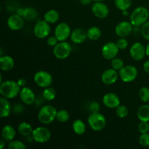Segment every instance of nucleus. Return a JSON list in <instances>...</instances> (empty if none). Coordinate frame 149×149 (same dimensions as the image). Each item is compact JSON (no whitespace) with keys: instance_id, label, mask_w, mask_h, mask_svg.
Listing matches in <instances>:
<instances>
[{"instance_id":"obj_1","label":"nucleus","mask_w":149,"mask_h":149,"mask_svg":"<svg viewBox=\"0 0 149 149\" xmlns=\"http://www.w3.org/2000/svg\"><path fill=\"white\" fill-rule=\"evenodd\" d=\"M21 87L17 81L13 80H6L0 85V94L7 99H14L20 94Z\"/></svg>"},{"instance_id":"obj_2","label":"nucleus","mask_w":149,"mask_h":149,"mask_svg":"<svg viewBox=\"0 0 149 149\" xmlns=\"http://www.w3.org/2000/svg\"><path fill=\"white\" fill-rule=\"evenodd\" d=\"M149 18V11L145 7H138L132 12L130 16V21L135 28L141 27Z\"/></svg>"},{"instance_id":"obj_3","label":"nucleus","mask_w":149,"mask_h":149,"mask_svg":"<svg viewBox=\"0 0 149 149\" xmlns=\"http://www.w3.org/2000/svg\"><path fill=\"white\" fill-rule=\"evenodd\" d=\"M58 110L52 105H45L38 112V119L43 125H49L56 119Z\"/></svg>"},{"instance_id":"obj_4","label":"nucleus","mask_w":149,"mask_h":149,"mask_svg":"<svg viewBox=\"0 0 149 149\" xmlns=\"http://www.w3.org/2000/svg\"><path fill=\"white\" fill-rule=\"evenodd\" d=\"M87 123L93 131L99 132L106 127V119L104 115L100 112L91 113L87 118Z\"/></svg>"},{"instance_id":"obj_5","label":"nucleus","mask_w":149,"mask_h":149,"mask_svg":"<svg viewBox=\"0 0 149 149\" xmlns=\"http://www.w3.org/2000/svg\"><path fill=\"white\" fill-rule=\"evenodd\" d=\"M119 78L123 82L130 83L135 81L138 75V70L132 65H125L119 71Z\"/></svg>"},{"instance_id":"obj_6","label":"nucleus","mask_w":149,"mask_h":149,"mask_svg":"<svg viewBox=\"0 0 149 149\" xmlns=\"http://www.w3.org/2000/svg\"><path fill=\"white\" fill-rule=\"evenodd\" d=\"M71 46L66 41L59 42L53 47V55L57 59L64 60L70 56L71 52Z\"/></svg>"},{"instance_id":"obj_7","label":"nucleus","mask_w":149,"mask_h":149,"mask_svg":"<svg viewBox=\"0 0 149 149\" xmlns=\"http://www.w3.org/2000/svg\"><path fill=\"white\" fill-rule=\"evenodd\" d=\"M33 81L38 87L46 88L50 87L53 82V77L50 73L46 71H39L33 76Z\"/></svg>"},{"instance_id":"obj_8","label":"nucleus","mask_w":149,"mask_h":149,"mask_svg":"<svg viewBox=\"0 0 149 149\" xmlns=\"http://www.w3.org/2000/svg\"><path fill=\"white\" fill-rule=\"evenodd\" d=\"M31 135L33 141L38 143H45L48 142L52 136L50 130L45 127H37L33 129Z\"/></svg>"},{"instance_id":"obj_9","label":"nucleus","mask_w":149,"mask_h":149,"mask_svg":"<svg viewBox=\"0 0 149 149\" xmlns=\"http://www.w3.org/2000/svg\"><path fill=\"white\" fill-rule=\"evenodd\" d=\"M50 31V25L45 20L37 21L33 27V33L38 39H45L49 36Z\"/></svg>"},{"instance_id":"obj_10","label":"nucleus","mask_w":149,"mask_h":149,"mask_svg":"<svg viewBox=\"0 0 149 149\" xmlns=\"http://www.w3.org/2000/svg\"><path fill=\"white\" fill-rule=\"evenodd\" d=\"M130 55L134 61H142L146 56V47L141 42H135L130 48Z\"/></svg>"},{"instance_id":"obj_11","label":"nucleus","mask_w":149,"mask_h":149,"mask_svg":"<svg viewBox=\"0 0 149 149\" xmlns=\"http://www.w3.org/2000/svg\"><path fill=\"white\" fill-rule=\"evenodd\" d=\"M119 52V47L116 43L113 42H109L105 44L101 49L102 56L108 61H111L117 56Z\"/></svg>"},{"instance_id":"obj_12","label":"nucleus","mask_w":149,"mask_h":149,"mask_svg":"<svg viewBox=\"0 0 149 149\" xmlns=\"http://www.w3.org/2000/svg\"><path fill=\"white\" fill-rule=\"evenodd\" d=\"M133 25L130 21H122L118 23L115 27V33L119 38H126L133 31Z\"/></svg>"},{"instance_id":"obj_13","label":"nucleus","mask_w":149,"mask_h":149,"mask_svg":"<svg viewBox=\"0 0 149 149\" xmlns=\"http://www.w3.org/2000/svg\"><path fill=\"white\" fill-rule=\"evenodd\" d=\"M71 30L70 26L66 23H60L55 29V36L59 42L66 41L70 38Z\"/></svg>"},{"instance_id":"obj_14","label":"nucleus","mask_w":149,"mask_h":149,"mask_svg":"<svg viewBox=\"0 0 149 149\" xmlns=\"http://www.w3.org/2000/svg\"><path fill=\"white\" fill-rule=\"evenodd\" d=\"M91 9L93 14L97 18H106L109 15V7L103 1H95Z\"/></svg>"},{"instance_id":"obj_15","label":"nucleus","mask_w":149,"mask_h":149,"mask_svg":"<svg viewBox=\"0 0 149 149\" xmlns=\"http://www.w3.org/2000/svg\"><path fill=\"white\" fill-rule=\"evenodd\" d=\"M119 77V71L113 69V68H109L102 73L101 81L106 85H111L117 81Z\"/></svg>"},{"instance_id":"obj_16","label":"nucleus","mask_w":149,"mask_h":149,"mask_svg":"<svg viewBox=\"0 0 149 149\" xmlns=\"http://www.w3.org/2000/svg\"><path fill=\"white\" fill-rule=\"evenodd\" d=\"M20 98L21 100L22 103L25 105H32L36 101V95L35 93L30 87H23L20 90Z\"/></svg>"},{"instance_id":"obj_17","label":"nucleus","mask_w":149,"mask_h":149,"mask_svg":"<svg viewBox=\"0 0 149 149\" xmlns=\"http://www.w3.org/2000/svg\"><path fill=\"white\" fill-rule=\"evenodd\" d=\"M103 105L109 109H116L121 104L120 97L113 93H106L102 99Z\"/></svg>"},{"instance_id":"obj_18","label":"nucleus","mask_w":149,"mask_h":149,"mask_svg":"<svg viewBox=\"0 0 149 149\" xmlns=\"http://www.w3.org/2000/svg\"><path fill=\"white\" fill-rule=\"evenodd\" d=\"M25 19L18 14H13L7 19V26L12 31H19L24 26Z\"/></svg>"},{"instance_id":"obj_19","label":"nucleus","mask_w":149,"mask_h":149,"mask_svg":"<svg viewBox=\"0 0 149 149\" xmlns=\"http://www.w3.org/2000/svg\"><path fill=\"white\" fill-rule=\"evenodd\" d=\"M70 39H71V42L76 45L83 43L87 39V31H85L84 29H81V28H77L71 31Z\"/></svg>"},{"instance_id":"obj_20","label":"nucleus","mask_w":149,"mask_h":149,"mask_svg":"<svg viewBox=\"0 0 149 149\" xmlns=\"http://www.w3.org/2000/svg\"><path fill=\"white\" fill-rule=\"evenodd\" d=\"M15 66L14 59L10 55H1L0 58V68L3 71H10Z\"/></svg>"},{"instance_id":"obj_21","label":"nucleus","mask_w":149,"mask_h":149,"mask_svg":"<svg viewBox=\"0 0 149 149\" xmlns=\"http://www.w3.org/2000/svg\"><path fill=\"white\" fill-rule=\"evenodd\" d=\"M9 99L1 96L0 99V103H1V110H0V117L1 118H7L11 114L12 108L11 103L9 101Z\"/></svg>"},{"instance_id":"obj_22","label":"nucleus","mask_w":149,"mask_h":149,"mask_svg":"<svg viewBox=\"0 0 149 149\" xmlns=\"http://www.w3.org/2000/svg\"><path fill=\"white\" fill-rule=\"evenodd\" d=\"M16 135V131L15 128L10 125H6L1 130V137L5 141L10 142L13 141Z\"/></svg>"},{"instance_id":"obj_23","label":"nucleus","mask_w":149,"mask_h":149,"mask_svg":"<svg viewBox=\"0 0 149 149\" xmlns=\"http://www.w3.org/2000/svg\"><path fill=\"white\" fill-rule=\"evenodd\" d=\"M137 117L140 121L149 122V105L143 104L138 108Z\"/></svg>"},{"instance_id":"obj_24","label":"nucleus","mask_w":149,"mask_h":149,"mask_svg":"<svg viewBox=\"0 0 149 149\" xmlns=\"http://www.w3.org/2000/svg\"><path fill=\"white\" fill-rule=\"evenodd\" d=\"M17 131H18L19 134L21 135L22 136L27 137L32 135L33 129L31 124L26 122H23L17 127Z\"/></svg>"},{"instance_id":"obj_25","label":"nucleus","mask_w":149,"mask_h":149,"mask_svg":"<svg viewBox=\"0 0 149 149\" xmlns=\"http://www.w3.org/2000/svg\"><path fill=\"white\" fill-rule=\"evenodd\" d=\"M60 18V14L56 10H49L44 15V20H46L49 24L57 23Z\"/></svg>"},{"instance_id":"obj_26","label":"nucleus","mask_w":149,"mask_h":149,"mask_svg":"<svg viewBox=\"0 0 149 149\" xmlns=\"http://www.w3.org/2000/svg\"><path fill=\"white\" fill-rule=\"evenodd\" d=\"M72 129L74 133L78 135H81L86 132V125L81 119H76L72 124Z\"/></svg>"},{"instance_id":"obj_27","label":"nucleus","mask_w":149,"mask_h":149,"mask_svg":"<svg viewBox=\"0 0 149 149\" xmlns=\"http://www.w3.org/2000/svg\"><path fill=\"white\" fill-rule=\"evenodd\" d=\"M87 38L91 41H97L101 36V30L97 26H92L87 31Z\"/></svg>"},{"instance_id":"obj_28","label":"nucleus","mask_w":149,"mask_h":149,"mask_svg":"<svg viewBox=\"0 0 149 149\" xmlns=\"http://www.w3.org/2000/svg\"><path fill=\"white\" fill-rule=\"evenodd\" d=\"M38 16V12L33 7H28L24 8V13L23 15V17L25 20H33L36 19Z\"/></svg>"},{"instance_id":"obj_29","label":"nucleus","mask_w":149,"mask_h":149,"mask_svg":"<svg viewBox=\"0 0 149 149\" xmlns=\"http://www.w3.org/2000/svg\"><path fill=\"white\" fill-rule=\"evenodd\" d=\"M56 97V92L55 89L51 87L44 88L43 92H42V97L47 101H52Z\"/></svg>"},{"instance_id":"obj_30","label":"nucleus","mask_w":149,"mask_h":149,"mask_svg":"<svg viewBox=\"0 0 149 149\" xmlns=\"http://www.w3.org/2000/svg\"><path fill=\"white\" fill-rule=\"evenodd\" d=\"M115 6L120 11L128 10L132 4V0H114Z\"/></svg>"},{"instance_id":"obj_31","label":"nucleus","mask_w":149,"mask_h":149,"mask_svg":"<svg viewBox=\"0 0 149 149\" xmlns=\"http://www.w3.org/2000/svg\"><path fill=\"white\" fill-rule=\"evenodd\" d=\"M56 119L61 123H65V122H68L70 119L69 113H68V111L64 110V109L58 111Z\"/></svg>"},{"instance_id":"obj_32","label":"nucleus","mask_w":149,"mask_h":149,"mask_svg":"<svg viewBox=\"0 0 149 149\" xmlns=\"http://www.w3.org/2000/svg\"><path fill=\"white\" fill-rule=\"evenodd\" d=\"M116 114L118 117L121 118V119H124V118L127 117L129 114L128 108L125 105L120 104L116 109Z\"/></svg>"},{"instance_id":"obj_33","label":"nucleus","mask_w":149,"mask_h":149,"mask_svg":"<svg viewBox=\"0 0 149 149\" xmlns=\"http://www.w3.org/2000/svg\"><path fill=\"white\" fill-rule=\"evenodd\" d=\"M138 95H139L141 101H143V103L149 102V87H141L139 90V93H138Z\"/></svg>"},{"instance_id":"obj_34","label":"nucleus","mask_w":149,"mask_h":149,"mask_svg":"<svg viewBox=\"0 0 149 149\" xmlns=\"http://www.w3.org/2000/svg\"><path fill=\"white\" fill-rule=\"evenodd\" d=\"M111 68H113V69L116 70L117 71H120L124 66H125V64H124V61H122L121 58H114L113 59L111 60Z\"/></svg>"},{"instance_id":"obj_35","label":"nucleus","mask_w":149,"mask_h":149,"mask_svg":"<svg viewBox=\"0 0 149 149\" xmlns=\"http://www.w3.org/2000/svg\"><path fill=\"white\" fill-rule=\"evenodd\" d=\"M9 149H26V146L20 141H11L8 143Z\"/></svg>"},{"instance_id":"obj_36","label":"nucleus","mask_w":149,"mask_h":149,"mask_svg":"<svg viewBox=\"0 0 149 149\" xmlns=\"http://www.w3.org/2000/svg\"><path fill=\"white\" fill-rule=\"evenodd\" d=\"M139 143L143 147H149V133L146 132V133H143L141 134L139 137Z\"/></svg>"},{"instance_id":"obj_37","label":"nucleus","mask_w":149,"mask_h":149,"mask_svg":"<svg viewBox=\"0 0 149 149\" xmlns=\"http://www.w3.org/2000/svg\"><path fill=\"white\" fill-rule=\"evenodd\" d=\"M141 33L146 40L149 41V21L144 23L141 27Z\"/></svg>"},{"instance_id":"obj_38","label":"nucleus","mask_w":149,"mask_h":149,"mask_svg":"<svg viewBox=\"0 0 149 149\" xmlns=\"http://www.w3.org/2000/svg\"><path fill=\"white\" fill-rule=\"evenodd\" d=\"M116 45L119 47V50H125L129 45V42L126 38H119L116 42Z\"/></svg>"},{"instance_id":"obj_39","label":"nucleus","mask_w":149,"mask_h":149,"mask_svg":"<svg viewBox=\"0 0 149 149\" xmlns=\"http://www.w3.org/2000/svg\"><path fill=\"white\" fill-rule=\"evenodd\" d=\"M138 129L141 134L148 132L149 131L148 122H143V121H140V123L138 126Z\"/></svg>"},{"instance_id":"obj_40","label":"nucleus","mask_w":149,"mask_h":149,"mask_svg":"<svg viewBox=\"0 0 149 149\" xmlns=\"http://www.w3.org/2000/svg\"><path fill=\"white\" fill-rule=\"evenodd\" d=\"M89 110L91 113H96V112H99L100 109V106L98 102L97 101H92L91 103L89 104L88 106Z\"/></svg>"},{"instance_id":"obj_41","label":"nucleus","mask_w":149,"mask_h":149,"mask_svg":"<svg viewBox=\"0 0 149 149\" xmlns=\"http://www.w3.org/2000/svg\"><path fill=\"white\" fill-rule=\"evenodd\" d=\"M58 42H59V41H58V39H57V37L55 35L49 36L47 39V45L49 47H54Z\"/></svg>"},{"instance_id":"obj_42","label":"nucleus","mask_w":149,"mask_h":149,"mask_svg":"<svg viewBox=\"0 0 149 149\" xmlns=\"http://www.w3.org/2000/svg\"><path fill=\"white\" fill-rule=\"evenodd\" d=\"M13 111L15 113H20L23 112V111L24 110V107L23 106V105L21 104H15L13 108Z\"/></svg>"},{"instance_id":"obj_43","label":"nucleus","mask_w":149,"mask_h":149,"mask_svg":"<svg viewBox=\"0 0 149 149\" xmlns=\"http://www.w3.org/2000/svg\"><path fill=\"white\" fill-rule=\"evenodd\" d=\"M17 81V83H18L19 85H20L21 87H26V84H27V81H26V80L23 78L19 79Z\"/></svg>"},{"instance_id":"obj_44","label":"nucleus","mask_w":149,"mask_h":149,"mask_svg":"<svg viewBox=\"0 0 149 149\" xmlns=\"http://www.w3.org/2000/svg\"><path fill=\"white\" fill-rule=\"evenodd\" d=\"M143 70L147 74L149 75V60L148 61H146L143 64Z\"/></svg>"},{"instance_id":"obj_45","label":"nucleus","mask_w":149,"mask_h":149,"mask_svg":"<svg viewBox=\"0 0 149 149\" xmlns=\"http://www.w3.org/2000/svg\"><path fill=\"white\" fill-rule=\"evenodd\" d=\"M93 1V0H79V2L82 5H88V4H91Z\"/></svg>"},{"instance_id":"obj_46","label":"nucleus","mask_w":149,"mask_h":149,"mask_svg":"<svg viewBox=\"0 0 149 149\" xmlns=\"http://www.w3.org/2000/svg\"><path fill=\"white\" fill-rule=\"evenodd\" d=\"M24 8H23V7H20V8L17 9V14L20 15H21L22 17H23V13H24Z\"/></svg>"},{"instance_id":"obj_47","label":"nucleus","mask_w":149,"mask_h":149,"mask_svg":"<svg viewBox=\"0 0 149 149\" xmlns=\"http://www.w3.org/2000/svg\"><path fill=\"white\" fill-rule=\"evenodd\" d=\"M4 143H5V141H4V140L2 138V139L1 140V141H0V149L4 148V146H5Z\"/></svg>"},{"instance_id":"obj_48","label":"nucleus","mask_w":149,"mask_h":149,"mask_svg":"<svg viewBox=\"0 0 149 149\" xmlns=\"http://www.w3.org/2000/svg\"><path fill=\"white\" fill-rule=\"evenodd\" d=\"M146 56L149 58V43L146 47Z\"/></svg>"},{"instance_id":"obj_49","label":"nucleus","mask_w":149,"mask_h":149,"mask_svg":"<svg viewBox=\"0 0 149 149\" xmlns=\"http://www.w3.org/2000/svg\"><path fill=\"white\" fill-rule=\"evenodd\" d=\"M94 1H104L105 0H93Z\"/></svg>"}]
</instances>
